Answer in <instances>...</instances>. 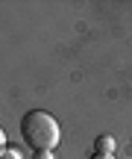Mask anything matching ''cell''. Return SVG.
<instances>
[{
	"instance_id": "obj_1",
	"label": "cell",
	"mask_w": 132,
	"mask_h": 159,
	"mask_svg": "<svg viewBox=\"0 0 132 159\" xmlns=\"http://www.w3.org/2000/svg\"><path fill=\"white\" fill-rule=\"evenodd\" d=\"M21 136L35 153H50L59 144V121L50 112L41 109H29L21 118Z\"/></svg>"
},
{
	"instance_id": "obj_2",
	"label": "cell",
	"mask_w": 132,
	"mask_h": 159,
	"mask_svg": "<svg viewBox=\"0 0 132 159\" xmlns=\"http://www.w3.org/2000/svg\"><path fill=\"white\" fill-rule=\"evenodd\" d=\"M112 150H115V139L112 136H97L94 139V153H109L112 156Z\"/></svg>"
},
{
	"instance_id": "obj_3",
	"label": "cell",
	"mask_w": 132,
	"mask_h": 159,
	"mask_svg": "<svg viewBox=\"0 0 132 159\" xmlns=\"http://www.w3.org/2000/svg\"><path fill=\"white\" fill-rule=\"evenodd\" d=\"M0 159H23V156H21V150H18V148H6L3 153H0Z\"/></svg>"
},
{
	"instance_id": "obj_4",
	"label": "cell",
	"mask_w": 132,
	"mask_h": 159,
	"mask_svg": "<svg viewBox=\"0 0 132 159\" xmlns=\"http://www.w3.org/2000/svg\"><path fill=\"white\" fill-rule=\"evenodd\" d=\"M3 150H6V133L0 130V153H3Z\"/></svg>"
},
{
	"instance_id": "obj_5",
	"label": "cell",
	"mask_w": 132,
	"mask_h": 159,
	"mask_svg": "<svg viewBox=\"0 0 132 159\" xmlns=\"http://www.w3.org/2000/svg\"><path fill=\"white\" fill-rule=\"evenodd\" d=\"M91 159H115V156H109V153H91Z\"/></svg>"
},
{
	"instance_id": "obj_6",
	"label": "cell",
	"mask_w": 132,
	"mask_h": 159,
	"mask_svg": "<svg viewBox=\"0 0 132 159\" xmlns=\"http://www.w3.org/2000/svg\"><path fill=\"white\" fill-rule=\"evenodd\" d=\"M35 159H53V153H35Z\"/></svg>"
}]
</instances>
